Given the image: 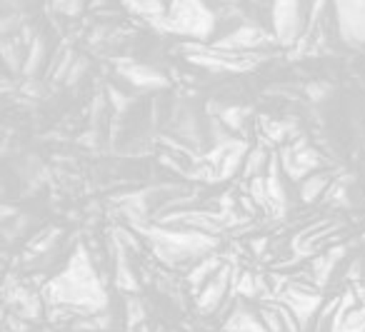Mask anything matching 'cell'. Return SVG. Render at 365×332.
Wrapping results in <instances>:
<instances>
[{"instance_id":"cell-1","label":"cell","mask_w":365,"mask_h":332,"mask_svg":"<svg viewBox=\"0 0 365 332\" xmlns=\"http://www.w3.org/2000/svg\"><path fill=\"white\" fill-rule=\"evenodd\" d=\"M48 300L53 305H66L73 310H80L85 315H95L108 305L106 290L100 288L95 280L93 265L88 260V252L80 250L73 255L70 265L63 275H58L48 285Z\"/></svg>"},{"instance_id":"cell-2","label":"cell","mask_w":365,"mask_h":332,"mask_svg":"<svg viewBox=\"0 0 365 332\" xmlns=\"http://www.w3.org/2000/svg\"><path fill=\"white\" fill-rule=\"evenodd\" d=\"M168 30L203 38L213 30V16L200 0H173L168 13Z\"/></svg>"},{"instance_id":"cell-3","label":"cell","mask_w":365,"mask_h":332,"mask_svg":"<svg viewBox=\"0 0 365 332\" xmlns=\"http://www.w3.org/2000/svg\"><path fill=\"white\" fill-rule=\"evenodd\" d=\"M271 43V35L266 30H260V27H238V30H233L228 38H223L218 43V48L223 50H230V53H240V50H255V48H263V45Z\"/></svg>"},{"instance_id":"cell-4","label":"cell","mask_w":365,"mask_h":332,"mask_svg":"<svg viewBox=\"0 0 365 332\" xmlns=\"http://www.w3.org/2000/svg\"><path fill=\"white\" fill-rule=\"evenodd\" d=\"M228 283H230V270L223 267L221 273H216L208 283L203 285V290H200V295H198V310L200 312L216 310V307L221 305L223 295H225Z\"/></svg>"},{"instance_id":"cell-5","label":"cell","mask_w":365,"mask_h":332,"mask_svg":"<svg viewBox=\"0 0 365 332\" xmlns=\"http://www.w3.org/2000/svg\"><path fill=\"white\" fill-rule=\"evenodd\" d=\"M280 300L288 305V310L298 317L300 327H308L310 317L316 315L318 305H321V297L318 295H310V293H298V290H288V293H283Z\"/></svg>"},{"instance_id":"cell-6","label":"cell","mask_w":365,"mask_h":332,"mask_svg":"<svg viewBox=\"0 0 365 332\" xmlns=\"http://www.w3.org/2000/svg\"><path fill=\"white\" fill-rule=\"evenodd\" d=\"M118 70L123 73V75L128 78V80L133 82V85H140V87H161V85H166V80H163V75L161 73H155V70H150V68H145V66H118Z\"/></svg>"},{"instance_id":"cell-7","label":"cell","mask_w":365,"mask_h":332,"mask_svg":"<svg viewBox=\"0 0 365 332\" xmlns=\"http://www.w3.org/2000/svg\"><path fill=\"white\" fill-rule=\"evenodd\" d=\"M225 332H268L263 322L248 310H235L233 317L225 322Z\"/></svg>"},{"instance_id":"cell-8","label":"cell","mask_w":365,"mask_h":332,"mask_svg":"<svg viewBox=\"0 0 365 332\" xmlns=\"http://www.w3.org/2000/svg\"><path fill=\"white\" fill-rule=\"evenodd\" d=\"M218 265H221V260H203L198 267H193V273L188 275V283L193 285H203L208 283V275H216Z\"/></svg>"},{"instance_id":"cell-9","label":"cell","mask_w":365,"mask_h":332,"mask_svg":"<svg viewBox=\"0 0 365 332\" xmlns=\"http://www.w3.org/2000/svg\"><path fill=\"white\" fill-rule=\"evenodd\" d=\"M323 185H326V178H323V175H316V178H310L308 183L303 185V200H313V192L323 190Z\"/></svg>"}]
</instances>
